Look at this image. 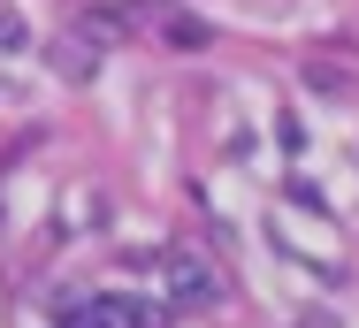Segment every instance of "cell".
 Returning a JSON list of instances; mask_svg holds the SVG:
<instances>
[{
  "instance_id": "cell-1",
  "label": "cell",
  "mask_w": 359,
  "mask_h": 328,
  "mask_svg": "<svg viewBox=\"0 0 359 328\" xmlns=\"http://www.w3.org/2000/svg\"><path fill=\"white\" fill-rule=\"evenodd\" d=\"M168 290H176V306H222V275L191 245L184 252H168Z\"/></svg>"
},
{
  "instance_id": "cell-3",
  "label": "cell",
  "mask_w": 359,
  "mask_h": 328,
  "mask_svg": "<svg viewBox=\"0 0 359 328\" xmlns=\"http://www.w3.org/2000/svg\"><path fill=\"white\" fill-rule=\"evenodd\" d=\"M23 46H31V23L15 8H0V54H23Z\"/></svg>"
},
{
  "instance_id": "cell-5",
  "label": "cell",
  "mask_w": 359,
  "mask_h": 328,
  "mask_svg": "<svg viewBox=\"0 0 359 328\" xmlns=\"http://www.w3.org/2000/svg\"><path fill=\"white\" fill-rule=\"evenodd\" d=\"M290 328H337V313H298Z\"/></svg>"
},
{
  "instance_id": "cell-4",
  "label": "cell",
  "mask_w": 359,
  "mask_h": 328,
  "mask_svg": "<svg viewBox=\"0 0 359 328\" xmlns=\"http://www.w3.org/2000/svg\"><path fill=\"white\" fill-rule=\"evenodd\" d=\"M168 39H176V46H207V23H191V15H176V23H168Z\"/></svg>"
},
{
  "instance_id": "cell-2",
  "label": "cell",
  "mask_w": 359,
  "mask_h": 328,
  "mask_svg": "<svg viewBox=\"0 0 359 328\" xmlns=\"http://www.w3.org/2000/svg\"><path fill=\"white\" fill-rule=\"evenodd\" d=\"M54 69H62L69 84H92V76H100V46L69 31V39H54Z\"/></svg>"
}]
</instances>
